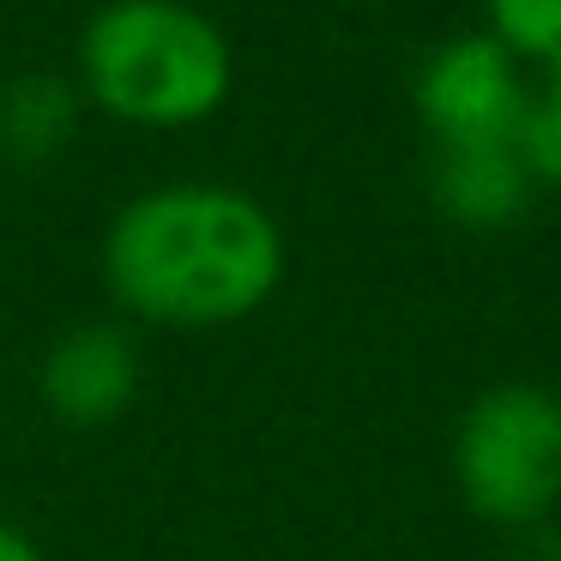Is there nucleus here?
Returning <instances> with one entry per match:
<instances>
[{
  "label": "nucleus",
  "instance_id": "f257e3e1",
  "mask_svg": "<svg viewBox=\"0 0 561 561\" xmlns=\"http://www.w3.org/2000/svg\"><path fill=\"white\" fill-rule=\"evenodd\" d=\"M103 284L146 327H236L284 284V230L242 187L163 182L110 218Z\"/></svg>",
  "mask_w": 561,
  "mask_h": 561
},
{
  "label": "nucleus",
  "instance_id": "f03ea898",
  "mask_svg": "<svg viewBox=\"0 0 561 561\" xmlns=\"http://www.w3.org/2000/svg\"><path fill=\"white\" fill-rule=\"evenodd\" d=\"M79 98L146 134L199 127L236 85L230 37L194 0H103L79 31Z\"/></svg>",
  "mask_w": 561,
  "mask_h": 561
},
{
  "label": "nucleus",
  "instance_id": "7ed1b4c3",
  "mask_svg": "<svg viewBox=\"0 0 561 561\" xmlns=\"http://www.w3.org/2000/svg\"><path fill=\"white\" fill-rule=\"evenodd\" d=\"M453 483L477 519L537 531L561 507V392L537 380L477 392L453 435Z\"/></svg>",
  "mask_w": 561,
  "mask_h": 561
},
{
  "label": "nucleus",
  "instance_id": "20e7f679",
  "mask_svg": "<svg viewBox=\"0 0 561 561\" xmlns=\"http://www.w3.org/2000/svg\"><path fill=\"white\" fill-rule=\"evenodd\" d=\"M411 103L435 146H489L519 134L531 85H525V61H513L489 31H465L423 55Z\"/></svg>",
  "mask_w": 561,
  "mask_h": 561
},
{
  "label": "nucleus",
  "instance_id": "39448f33",
  "mask_svg": "<svg viewBox=\"0 0 561 561\" xmlns=\"http://www.w3.org/2000/svg\"><path fill=\"white\" fill-rule=\"evenodd\" d=\"M146 363L127 327L115 320H79L43 351L37 363V399L67 428H110L134 411Z\"/></svg>",
  "mask_w": 561,
  "mask_h": 561
},
{
  "label": "nucleus",
  "instance_id": "423d86ee",
  "mask_svg": "<svg viewBox=\"0 0 561 561\" xmlns=\"http://www.w3.org/2000/svg\"><path fill=\"white\" fill-rule=\"evenodd\" d=\"M537 182L513 139L489 146H428V199L459 230H507L525 218Z\"/></svg>",
  "mask_w": 561,
  "mask_h": 561
},
{
  "label": "nucleus",
  "instance_id": "0eeeda50",
  "mask_svg": "<svg viewBox=\"0 0 561 561\" xmlns=\"http://www.w3.org/2000/svg\"><path fill=\"white\" fill-rule=\"evenodd\" d=\"M79 115H85V98L73 79L49 73V67L13 73L0 85V158L13 170H43L73 146Z\"/></svg>",
  "mask_w": 561,
  "mask_h": 561
},
{
  "label": "nucleus",
  "instance_id": "6e6552de",
  "mask_svg": "<svg viewBox=\"0 0 561 561\" xmlns=\"http://www.w3.org/2000/svg\"><path fill=\"white\" fill-rule=\"evenodd\" d=\"M489 37L513 61H556L561 55V0H483Z\"/></svg>",
  "mask_w": 561,
  "mask_h": 561
},
{
  "label": "nucleus",
  "instance_id": "1a4fd4ad",
  "mask_svg": "<svg viewBox=\"0 0 561 561\" xmlns=\"http://www.w3.org/2000/svg\"><path fill=\"white\" fill-rule=\"evenodd\" d=\"M513 146H519L525 170H531V182H561V91L549 85H531V103H525V122L519 134H513Z\"/></svg>",
  "mask_w": 561,
  "mask_h": 561
},
{
  "label": "nucleus",
  "instance_id": "9d476101",
  "mask_svg": "<svg viewBox=\"0 0 561 561\" xmlns=\"http://www.w3.org/2000/svg\"><path fill=\"white\" fill-rule=\"evenodd\" d=\"M0 561H43V549L31 543V537L19 531V525L0 519Z\"/></svg>",
  "mask_w": 561,
  "mask_h": 561
},
{
  "label": "nucleus",
  "instance_id": "9b49d317",
  "mask_svg": "<svg viewBox=\"0 0 561 561\" xmlns=\"http://www.w3.org/2000/svg\"><path fill=\"white\" fill-rule=\"evenodd\" d=\"M549 85L561 91V55H556V61H549Z\"/></svg>",
  "mask_w": 561,
  "mask_h": 561
}]
</instances>
